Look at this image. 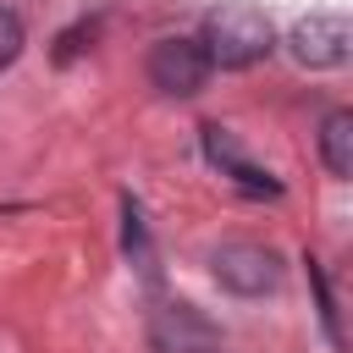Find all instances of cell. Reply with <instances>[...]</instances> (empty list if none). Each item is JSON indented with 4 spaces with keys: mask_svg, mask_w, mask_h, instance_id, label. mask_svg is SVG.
I'll return each instance as SVG.
<instances>
[{
    "mask_svg": "<svg viewBox=\"0 0 353 353\" xmlns=\"http://www.w3.org/2000/svg\"><path fill=\"white\" fill-rule=\"evenodd\" d=\"M199 44H204L210 66L243 72V66H254V61H265V55H270L276 33H270V17H265L259 6L232 0V6H215V11L204 17V39H199Z\"/></svg>",
    "mask_w": 353,
    "mask_h": 353,
    "instance_id": "cell-1",
    "label": "cell"
},
{
    "mask_svg": "<svg viewBox=\"0 0 353 353\" xmlns=\"http://www.w3.org/2000/svg\"><path fill=\"white\" fill-rule=\"evenodd\" d=\"M149 77L165 94H199L204 77H210V55H204L199 39H160L149 50Z\"/></svg>",
    "mask_w": 353,
    "mask_h": 353,
    "instance_id": "cell-2",
    "label": "cell"
},
{
    "mask_svg": "<svg viewBox=\"0 0 353 353\" xmlns=\"http://www.w3.org/2000/svg\"><path fill=\"white\" fill-rule=\"evenodd\" d=\"M292 55L303 66H342L347 61V44H353V28L342 11H309L298 28H292Z\"/></svg>",
    "mask_w": 353,
    "mask_h": 353,
    "instance_id": "cell-3",
    "label": "cell"
},
{
    "mask_svg": "<svg viewBox=\"0 0 353 353\" xmlns=\"http://www.w3.org/2000/svg\"><path fill=\"white\" fill-rule=\"evenodd\" d=\"M215 281L221 287H232V292H243V298H259V292H270L276 287V254L270 248H259V243H226V248H215Z\"/></svg>",
    "mask_w": 353,
    "mask_h": 353,
    "instance_id": "cell-4",
    "label": "cell"
},
{
    "mask_svg": "<svg viewBox=\"0 0 353 353\" xmlns=\"http://www.w3.org/2000/svg\"><path fill=\"white\" fill-rule=\"evenodd\" d=\"M154 347L160 353H215L221 347V331L204 314H193L188 303H171V309L154 314Z\"/></svg>",
    "mask_w": 353,
    "mask_h": 353,
    "instance_id": "cell-5",
    "label": "cell"
},
{
    "mask_svg": "<svg viewBox=\"0 0 353 353\" xmlns=\"http://www.w3.org/2000/svg\"><path fill=\"white\" fill-rule=\"evenodd\" d=\"M204 154H210L226 176H237V188H248V193H270V199L281 193V182H276L270 171H259V165H248V160H243V149L232 143V132H226V127H204Z\"/></svg>",
    "mask_w": 353,
    "mask_h": 353,
    "instance_id": "cell-6",
    "label": "cell"
},
{
    "mask_svg": "<svg viewBox=\"0 0 353 353\" xmlns=\"http://www.w3.org/2000/svg\"><path fill=\"white\" fill-rule=\"evenodd\" d=\"M320 154L331 165V176H347L353 171V110H331L325 127H320Z\"/></svg>",
    "mask_w": 353,
    "mask_h": 353,
    "instance_id": "cell-7",
    "label": "cell"
},
{
    "mask_svg": "<svg viewBox=\"0 0 353 353\" xmlns=\"http://www.w3.org/2000/svg\"><path fill=\"white\" fill-rule=\"evenodd\" d=\"M17 55H22V17L0 11V66H11Z\"/></svg>",
    "mask_w": 353,
    "mask_h": 353,
    "instance_id": "cell-8",
    "label": "cell"
}]
</instances>
